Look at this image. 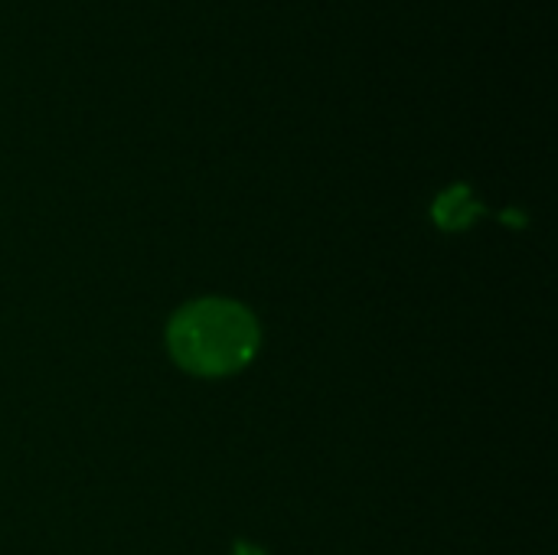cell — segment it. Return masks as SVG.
<instances>
[{
    "label": "cell",
    "instance_id": "cell-1",
    "mask_svg": "<svg viewBox=\"0 0 558 555\" xmlns=\"http://www.w3.org/2000/svg\"><path fill=\"white\" fill-rule=\"evenodd\" d=\"M167 343L183 370L222 376L242 370L255 357L258 324L232 301H196L170 321Z\"/></svg>",
    "mask_w": 558,
    "mask_h": 555
},
{
    "label": "cell",
    "instance_id": "cell-2",
    "mask_svg": "<svg viewBox=\"0 0 558 555\" xmlns=\"http://www.w3.org/2000/svg\"><path fill=\"white\" fill-rule=\"evenodd\" d=\"M435 213H438V219H441L448 229H458V226H464V222L477 213V203H471L468 186H454V190H448V193L438 200Z\"/></svg>",
    "mask_w": 558,
    "mask_h": 555
}]
</instances>
